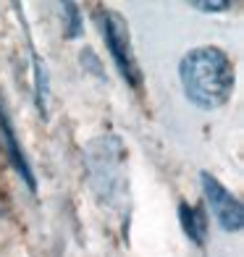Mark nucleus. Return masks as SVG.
I'll return each instance as SVG.
<instances>
[{"mask_svg": "<svg viewBox=\"0 0 244 257\" xmlns=\"http://www.w3.org/2000/svg\"><path fill=\"white\" fill-rule=\"evenodd\" d=\"M200 189H202L207 210H210V215L215 218V223L223 231H228V233L241 231V226H244V207L236 200V194H231L226 186L207 171H200Z\"/></svg>", "mask_w": 244, "mask_h": 257, "instance_id": "4", "label": "nucleus"}, {"mask_svg": "<svg viewBox=\"0 0 244 257\" xmlns=\"http://www.w3.org/2000/svg\"><path fill=\"white\" fill-rule=\"evenodd\" d=\"M95 21L100 27L102 42H105V48H108V55H110V61L115 66V71L121 74V79L129 87L139 89L142 87V68H139V63H137L126 19L118 14V11H113V8H100Z\"/></svg>", "mask_w": 244, "mask_h": 257, "instance_id": "2", "label": "nucleus"}, {"mask_svg": "<svg viewBox=\"0 0 244 257\" xmlns=\"http://www.w3.org/2000/svg\"><path fill=\"white\" fill-rule=\"evenodd\" d=\"M61 11H63V34H66V40L81 37V32H84V19H81L79 6L76 3H63Z\"/></svg>", "mask_w": 244, "mask_h": 257, "instance_id": "8", "label": "nucleus"}, {"mask_svg": "<svg viewBox=\"0 0 244 257\" xmlns=\"http://www.w3.org/2000/svg\"><path fill=\"white\" fill-rule=\"evenodd\" d=\"M176 215H179V226L184 231V236H187L192 244H197V247H202V244L207 241V218H205V213L197 205L179 202Z\"/></svg>", "mask_w": 244, "mask_h": 257, "instance_id": "6", "label": "nucleus"}, {"mask_svg": "<svg viewBox=\"0 0 244 257\" xmlns=\"http://www.w3.org/2000/svg\"><path fill=\"white\" fill-rule=\"evenodd\" d=\"M121 160H124V145L115 134H102L87 147V168L92 189L102 200H113L121 189Z\"/></svg>", "mask_w": 244, "mask_h": 257, "instance_id": "3", "label": "nucleus"}, {"mask_svg": "<svg viewBox=\"0 0 244 257\" xmlns=\"http://www.w3.org/2000/svg\"><path fill=\"white\" fill-rule=\"evenodd\" d=\"M29 55H32V84H34V105H37L40 118H48V102H50V76L48 66L37 55L34 45L29 40Z\"/></svg>", "mask_w": 244, "mask_h": 257, "instance_id": "7", "label": "nucleus"}, {"mask_svg": "<svg viewBox=\"0 0 244 257\" xmlns=\"http://www.w3.org/2000/svg\"><path fill=\"white\" fill-rule=\"evenodd\" d=\"M192 8L202 11V14H220V11H228L231 3H226V0H223V3H200V0H194Z\"/></svg>", "mask_w": 244, "mask_h": 257, "instance_id": "9", "label": "nucleus"}, {"mask_svg": "<svg viewBox=\"0 0 244 257\" xmlns=\"http://www.w3.org/2000/svg\"><path fill=\"white\" fill-rule=\"evenodd\" d=\"M0 153H3L11 163V168L19 173V179L29 186V192H37V176H34V168L21 147L19 137H16V128H14V121L6 110V105L0 102Z\"/></svg>", "mask_w": 244, "mask_h": 257, "instance_id": "5", "label": "nucleus"}, {"mask_svg": "<svg viewBox=\"0 0 244 257\" xmlns=\"http://www.w3.org/2000/svg\"><path fill=\"white\" fill-rule=\"evenodd\" d=\"M179 81L194 108L218 110L231 100L236 84L234 63L223 48L218 45H200L184 53L179 61Z\"/></svg>", "mask_w": 244, "mask_h": 257, "instance_id": "1", "label": "nucleus"}]
</instances>
